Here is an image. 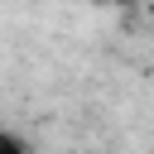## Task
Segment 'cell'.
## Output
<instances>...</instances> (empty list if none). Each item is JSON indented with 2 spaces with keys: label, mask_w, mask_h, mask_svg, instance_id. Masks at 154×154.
Returning <instances> with one entry per match:
<instances>
[{
  "label": "cell",
  "mask_w": 154,
  "mask_h": 154,
  "mask_svg": "<svg viewBox=\"0 0 154 154\" xmlns=\"http://www.w3.org/2000/svg\"><path fill=\"white\" fill-rule=\"evenodd\" d=\"M0 154H24V144H19V135H10V130H0Z\"/></svg>",
  "instance_id": "cell-1"
}]
</instances>
